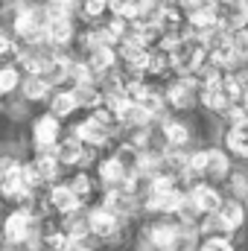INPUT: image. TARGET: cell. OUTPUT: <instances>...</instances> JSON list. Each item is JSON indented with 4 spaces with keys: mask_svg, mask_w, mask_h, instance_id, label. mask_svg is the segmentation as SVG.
<instances>
[{
    "mask_svg": "<svg viewBox=\"0 0 248 251\" xmlns=\"http://www.w3.org/2000/svg\"><path fill=\"white\" fill-rule=\"evenodd\" d=\"M35 234H38V219L32 216L29 207H9L6 216L0 219V243L6 249L26 251Z\"/></svg>",
    "mask_w": 248,
    "mask_h": 251,
    "instance_id": "obj_1",
    "label": "cell"
},
{
    "mask_svg": "<svg viewBox=\"0 0 248 251\" xmlns=\"http://www.w3.org/2000/svg\"><path fill=\"white\" fill-rule=\"evenodd\" d=\"M18 94H21V100H24V102H47V100H50V94H53V88H50L41 76H26Z\"/></svg>",
    "mask_w": 248,
    "mask_h": 251,
    "instance_id": "obj_24",
    "label": "cell"
},
{
    "mask_svg": "<svg viewBox=\"0 0 248 251\" xmlns=\"http://www.w3.org/2000/svg\"><path fill=\"white\" fill-rule=\"evenodd\" d=\"M79 18L91 26L108 21V0H79Z\"/></svg>",
    "mask_w": 248,
    "mask_h": 251,
    "instance_id": "obj_27",
    "label": "cell"
},
{
    "mask_svg": "<svg viewBox=\"0 0 248 251\" xmlns=\"http://www.w3.org/2000/svg\"><path fill=\"white\" fill-rule=\"evenodd\" d=\"M29 161H32V167L38 170V176H41V181H44L47 187L64 178V170H62V164H59V158H56V152H32Z\"/></svg>",
    "mask_w": 248,
    "mask_h": 251,
    "instance_id": "obj_17",
    "label": "cell"
},
{
    "mask_svg": "<svg viewBox=\"0 0 248 251\" xmlns=\"http://www.w3.org/2000/svg\"><path fill=\"white\" fill-rule=\"evenodd\" d=\"M222 149L237 158V161H248V120L237 126H225L222 128V137H219Z\"/></svg>",
    "mask_w": 248,
    "mask_h": 251,
    "instance_id": "obj_15",
    "label": "cell"
},
{
    "mask_svg": "<svg viewBox=\"0 0 248 251\" xmlns=\"http://www.w3.org/2000/svg\"><path fill=\"white\" fill-rule=\"evenodd\" d=\"M67 76H70V56L62 53V50H47L41 79L56 91V88H67Z\"/></svg>",
    "mask_w": 248,
    "mask_h": 251,
    "instance_id": "obj_13",
    "label": "cell"
},
{
    "mask_svg": "<svg viewBox=\"0 0 248 251\" xmlns=\"http://www.w3.org/2000/svg\"><path fill=\"white\" fill-rule=\"evenodd\" d=\"M91 173H94V178H97L99 190H117V187H120V184L125 181V176H128L123 167H120V161H117L111 152L99 155Z\"/></svg>",
    "mask_w": 248,
    "mask_h": 251,
    "instance_id": "obj_12",
    "label": "cell"
},
{
    "mask_svg": "<svg viewBox=\"0 0 248 251\" xmlns=\"http://www.w3.org/2000/svg\"><path fill=\"white\" fill-rule=\"evenodd\" d=\"M167 3H173V6H181V9H184V6L190 3V0H167Z\"/></svg>",
    "mask_w": 248,
    "mask_h": 251,
    "instance_id": "obj_34",
    "label": "cell"
},
{
    "mask_svg": "<svg viewBox=\"0 0 248 251\" xmlns=\"http://www.w3.org/2000/svg\"><path fill=\"white\" fill-rule=\"evenodd\" d=\"M47 111H50L56 120H67V117H73V114L79 111L73 91H70V88H56V91L50 94V100H47Z\"/></svg>",
    "mask_w": 248,
    "mask_h": 251,
    "instance_id": "obj_19",
    "label": "cell"
},
{
    "mask_svg": "<svg viewBox=\"0 0 248 251\" xmlns=\"http://www.w3.org/2000/svg\"><path fill=\"white\" fill-rule=\"evenodd\" d=\"M15 56H18V41L9 29L0 26V62H15Z\"/></svg>",
    "mask_w": 248,
    "mask_h": 251,
    "instance_id": "obj_29",
    "label": "cell"
},
{
    "mask_svg": "<svg viewBox=\"0 0 248 251\" xmlns=\"http://www.w3.org/2000/svg\"><path fill=\"white\" fill-rule=\"evenodd\" d=\"M198 251H237V243H234V237L213 234V237H201L198 240Z\"/></svg>",
    "mask_w": 248,
    "mask_h": 251,
    "instance_id": "obj_28",
    "label": "cell"
},
{
    "mask_svg": "<svg viewBox=\"0 0 248 251\" xmlns=\"http://www.w3.org/2000/svg\"><path fill=\"white\" fill-rule=\"evenodd\" d=\"M246 210H248V199H246Z\"/></svg>",
    "mask_w": 248,
    "mask_h": 251,
    "instance_id": "obj_37",
    "label": "cell"
},
{
    "mask_svg": "<svg viewBox=\"0 0 248 251\" xmlns=\"http://www.w3.org/2000/svg\"><path fill=\"white\" fill-rule=\"evenodd\" d=\"M73 91V97H76V105H79V111H85V114H94V111H99L102 105H105V91L99 88V85H88V88H70Z\"/></svg>",
    "mask_w": 248,
    "mask_h": 251,
    "instance_id": "obj_20",
    "label": "cell"
},
{
    "mask_svg": "<svg viewBox=\"0 0 248 251\" xmlns=\"http://www.w3.org/2000/svg\"><path fill=\"white\" fill-rule=\"evenodd\" d=\"M0 249H3V243H0Z\"/></svg>",
    "mask_w": 248,
    "mask_h": 251,
    "instance_id": "obj_38",
    "label": "cell"
},
{
    "mask_svg": "<svg viewBox=\"0 0 248 251\" xmlns=\"http://www.w3.org/2000/svg\"><path fill=\"white\" fill-rule=\"evenodd\" d=\"M29 3H44V0H29Z\"/></svg>",
    "mask_w": 248,
    "mask_h": 251,
    "instance_id": "obj_35",
    "label": "cell"
},
{
    "mask_svg": "<svg viewBox=\"0 0 248 251\" xmlns=\"http://www.w3.org/2000/svg\"><path fill=\"white\" fill-rule=\"evenodd\" d=\"M70 134H73L79 143H85V146H91V149H97V152H102V149H105V146H111V140H114V137H111V134H108L99 123H97L91 114H85L79 123L70 126Z\"/></svg>",
    "mask_w": 248,
    "mask_h": 251,
    "instance_id": "obj_11",
    "label": "cell"
},
{
    "mask_svg": "<svg viewBox=\"0 0 248 251\" xmlns=\"http://www.w3.org/2000/svg\"><path fill=\"white\" fill-rule=\"evenodd\" d=\"M21 85H24V73H21V67H18L15 62H0V97L6 100V97L18 94Z\"/></svg>",
    "mask_w": 248,
    "mask_h": 251,
    "instance_id": "obj_23",
    "label": "cell"
},
{
    "mask_svg": "<svg viewBox=\"0 0 248 251\" xmlns=\"http://www.w3.org/2000/svg\"><path fill=\"white\" fill-rule=\"evenodd\" d=\"M21 164H24V161H21L15 152H0V178L9 176V173H15Z\"/></svg>",
    "mask_w": 248,
    "mask_h": 251,
    "instance_id": "obj_30",
    "label": "cell"
},
{
    "mask_svg": "<svg viewBox=\"0 0 248 251\" xmlns=\"http://www.w3.org/2000/svg\"><path fill=\"white\" fill-rule=\"evenodd\" d=\"M76 38H79V29H76L73 15H50V24H47V47L50 50L67 53V47L76 44Z\"/></svg>",
    "mask_w": 248,
    "mask_h": 251,
    "instance_id": "obj_7",
    "label": "cell"
},
{
    "mask_svg": "<svg viewBox=\"0 0 248 251\" xmlns=\"http://www.w3.org/2000/svg\"><path fill=\"white\" fill-rule=\"evenodd\" d=\"M222 120H225V126H237V123H246L248 120V111H246V105L240 102V105H231L225 114H222Z\"/></svg>",
    "mask_w": 248,
    "mask_h": 251,
    "instance_id": "obj_31",
    "label": "cell"
},
{
    "mask_svg": "<svg viewBox=\"0 0 248 251\" xmlns=\"http://www.w3.org/2000/svg\"><path fill=\"white\" fill-rule=\"evenodd\" d=\"M79 59H85V62L91 64V70L102 79V76H108L111 70H117L120 62H117V50L114 47H99V50H88L85 56H79Z\"/></svg>",
    "mask_w": 248,
    "mask_h": 251,
    "instance_id": "obj_18",
    "label": "cell"
},
{
    "mask_svg": "<svg viewBox=\"0 0 248 251\" xmlns=\"http://www.w3.org/2000/svg\"><path fill=\"white\" fill-rule=\"evenodd\" d=\"M47 204H50V210H53V216H73V213H79V210H85V204L79 201V196L73 193V190L67 187V181H56V184H50L47 187Z\"/></svg>",
    "mask_w": 248,
    "mask_h": 251,
    "instance_id": "obj_9",
    "label": "cell"
},
{
    "mask_svg": "<svg viewBox=\"0 0 248 251\" xmlns=\"http://www.w3.org/2000/svg\"><path fill=\"white\" fill-rule=\"evenodd\" d=\"M219 187H222V193H225V199L246 201V199H248V170L234 167V170H231V176H228Z\"/></svg>",
    "mask_w": 248,
    "mask_h": 251,
    "instance_id": "obj_22",
    "label": "cell"
},
{
    "mask_svg": "<svg viewBox=\"0 0 248 251\" xmlns=\"http://www.w3.org/2000/svg\"><path fill=\"white\" fill-rule=\"evenodd\" d=\"M62 137H64V126L50 111H41L32 120V149L35 152H56Z\"/></svg>",
    "mask_w": 248,
    "mask_h": 251,
    "instance_id": "obj_5",
    "label": "cell"
},
{
    "mask_svg": "<svg viewBox=\"0 0 248 251\" xmlns=\"http://www.w3.org/2000/svg\"><path fill=\"white\" fill-rule=\"evenodd\" d=\"M216 18L219 29L228 35L248 29V0H216Z\"/></svg>",
    "mask_w": 248,
    "mask_h": 251,
    "instance_id": "obj_8",
    "label": "cell"
},
{
    "mask_svg": "<svg viewBox=\"0 0 248 251\" xmlns=\"http://www.w3.org/2000/svg\"><path fill=\"white\" fill-rule=\"evenodd\" d=\"M198 105H201L204 111H210V114L222 117L234 102L225 97V91H222V88H216V91H198Z\"/></svg>",
    "mask_w": 248,
    "mask_h": 251,
    "instance_id": "obj_26",
    "label": "cell"
},
{
    "mask_svg": "<svg viewBox=\"0 0 248 251\" xmlns=\"http://www.w3.org/2000/svg\"><path fill=\"white\" fill-rule=\"evenodd\" d=\"M222 201H225V193H222L219 184H210V181H193V184H187V207L196 216V222L201 216L216 213L222 207Z\"/></svg>",
    "mask_w": 248,
    "mask_h": 251,
    "instance_id": "obj_4",
    "label": "cell"
},
{
    "mask_svg": "<svg viewBox=\"0 0 248 251\" xmlns=\"http://www.w3.org/2000/svg\"><path fill=\"white\" fill-rule=\"evenodd\" d=\"M67 251H99V249H97V243H94V240H88V243H70Z\"/></svg>",
    "mask_w": 248,
    "mask_h": 251,
    "instance_id": "obj_33",
    "label": "cell"
},
{
    "mask_svg": "<svg viewBox=\"0 0 248 251\" xmlns=\"http://www.w3.org/2000/svg\"><path fill=\"white\" fill-rule=\"evenodd\" d=\"M3 102H6V100H3V97H0V108H3Z\"/></svg>",
    "mask_w": 248,
    "mask_h": 251,
    "instance_id": "obj_36",
    "label": "cell"
},
{
    "mask_svg": "<svg viewBox=\"0 0 248 251\" xmlns=\"http://www.w3.org/2000/svg\"><path fill=\"white\" fill-rule=\"evenodd\" d=\"M85 216H88V228H91V240L94 243L111 246V243L123 240L125 222L117 213H111V210H105L99 204H91V207H85Z\"/></svg>",
    "mask_w": 248,
    "mask_h": 251,
    "instance_id": "obj_3",
    "label": "cell"
},
{
    "mask_svg": "<svg viewBox=\"0 0 248 251\" xmlns=\"http://www.w3.org/2000/svg\"><path fill=\"white\" fill-rule=\"evenodd\" d=\"M231 41H234V50L240 53V59L248 64V29H243V32H234V35H231Z\"/></svg>",
    "mask_w": 248,
    "mask_h": 251,
    "instance_id": "obj_32",
    "label": "cell"
},
{
    "mask_svg": "<svg viewBox=\"0 0 248 251\" xmlns=\"http://www.w3.org/2000/svg\"><path fill=\"white\" fill-rule=\"evenodd\" d=\"M234 170V158L222 146H207V167H204V181L222 184Z\"/></svg>",
    "mask_w": 248,
    "mask_h": 251,
    "instance_id": "obj_16",
    "label": "cell"
},
{
    "mask_svg": "<svg viewBox=\"0 0 248 251\" xmlns=\"http://www.w3.org/2000/svg\"><path fill=\"white\" fill-rule=\"evenodd\" d=\"M216 216V225H219V234L225 237H234L246 228L248 222V210H246V201H237V199H225L222 207L213 213Z\"/></svg>",
    "mask_w": 248,
    "mask_h": 251,
    "instance_id": "obj_10",
    "label": "cell"
},
{
    "mask_svg": "<svg viewBox=\"0 0 248 251\" xmlns=\"http://www.w3.org/2000/svg\"><path fill=\"white\" fill-rule=\"evenodd\" d=\"M111 155L120 161V167H123L128 176H140V155H143V152H140V149H134L128 140H120V143L111 149Z\"/></svg>",
    "mask_w": 248,
    "mask_h": 251,
    "instance_id": "obj_25",
    "label": "cell"
},
{
    "mask_svg": "<svg viewBox=\"0 0 248 251\" xmlns=\"http://www.w3.org/2000/svg\"><path fill=\"white\" fill-rule=\"evenodd\" d=\"M88 85H99V76L91 70V64L79 56H70V76H67V88H88Z\"/></svg>",
    "mask_w": 248,
    "mask_h": 251,
    "instance_id": "obj_21",
    "label": "cell"
},
{
    "mask_svg": "<svg viewBox=\"0 0 248 251\" xmlns=\"http://www.w3.org/2000/svg\"><path fill=\"white\" fill-rule=\"evenodd\" d=\"M164 105L167 114H190L198 105V82L193 76H173L164 82Z\"/></svg>",
    "mask_w": 248,
    "mask_h": 251,
    "instance_id": "obj_2",
    "label": "cell"
},
{
    "mask_svg": "<svg viewBox=\"0 0 248 251\" xmlns=\"http://www.w3.org/2000/svg\"><path fill=\"white\" fill-rule=\"evenodd\" d=\"M155 134H158V143H164V149H190V143H193L190 123L175 117V114L161 117L155 123Z\"/></svg>",
    "mask_w": 248,
    "mask_h": 251,
    "instance_id": "obj_6",
    "label": "cell"
},
{
    "mask_svg": "<svg viewBox=\"0 0 248 251\" xmlns=\"http://www.w3.org/2000/svg\"><path fill=\"white\" fill-rule=\"evenodd\" d=\"M64 181H67V187L79 196V201H82L85 207H91V204L99 201V193H102V190H99V184H97V178H94L91 170H73V173L64 176Z\"/></svg>",
    "mask_w": 248,
    "mask_h": 251,
    "instance_id": "obj_14",
    "label": "cell"
}]
</instances>
